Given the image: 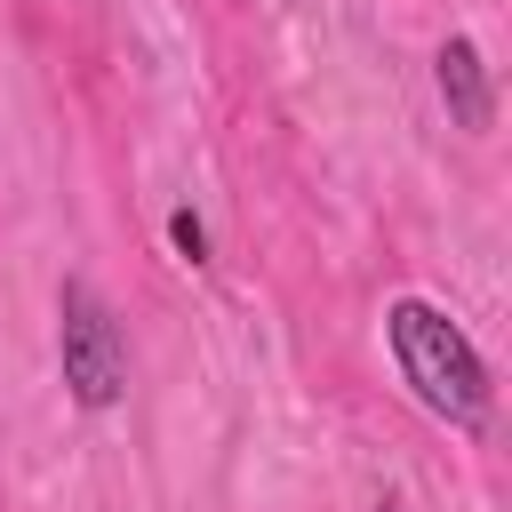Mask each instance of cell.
<instances>
[{
	"label": "cell",
	"mask_w": 512,
	"mask_h": 512,
	"mask_svg": "<svg viewBox=\"0 0 512 512\" xmlns=\"http://www.w3.org/2000/svg\"><path fill=\"white\" fill-rule=\"evenodd\" d=\"M384 512H392V504H384Z\"/></svg>",
	"instance_id": "cell-5"
},
{
	"label": "cell",
	"mask_w": 512,
	"mask_h": 512,
	"mask_svg": "<svg viewBox=\"0 0 512 512\" xmlns=\"http://www.w3.org/2000/svg\"><path fill=\"white\" fill-rule=\"evenodd\" d=\"M392 352H400V376L416 384V400L448 424H480L488 416V368L480 352L456 336V320H440L432 304H392Z\"/></svg>",
	"instance_id": "cell-1"
},
{
	"label": "cell",
	"mask_w": 512,
	"mask_h": 512,
	"mask_svg": "<svg viewBox=\"0 0 512 512\" xmlns=\"http://www.w3.org/2000/svg\"><path fill=\"white\" fill-rule=\"evenodd\" d=\"M440 88H448V104H456L464 128H488V80H480L472 40H448V48H440Z\"/></svg>",
	"instance_id": "cell-3"
},
{
	"label": "cell",
	"mask_w": 512,
	"mask_h": 512,
	"mask_svg": "<svg viewBox=\"0 0 512 512\" xmlns=\"http://www.w3.org/2000/svg\"><path fill=\"white\" fill-rule=\"evenodd\" d=\"M64 384L80 408L120 400V384H128V352H120V336L88 288H64Z\"/></svg>",
	"instance_id": "cell-2"
},
{
	"label": "cell",
	"mask_w": 512,
	"mask_h": 512,
	"mask_svg": "<svg viewBox=\"0 0 512 512\" xmlns=\"http://www.w3.org/2000/svg\"><path fill=\"white\" fill-rule=\"evenodd\" d=\"M176 248H184V256L200 264V248H208V240H200V224H192V216H176Z\"/></svg>",
	"instance_id": "cell-4"
}]
</instances>
